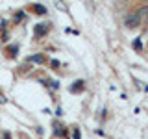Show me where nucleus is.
I'll list each match as a JSON object with an SVG mask.
<instances>
[{
    "label": "nucleus",
    "mask_w": 148,
    "mask_h": 139,
    "mask_svg": "<svg viewBox=\"0 0 148 139\" xmlns=\"http://www.w3.org/2000/svg\"><path fill=\"white\" fill-rule=\"evenodd\" d=\"M141 21L143 19L137 15V13H130V15L124 19V26L126 28H137L139 24H141Z\"/></svg>",
    "instance_id": "nucleus-1"
},
{
    "label": "nucleus",
    "mask_w": 148,
    "mask_h": 139,
    "mask_svg": "<svg viewBox=\"0 0 148 139\" xmlns=\"http://www.w3.org/2000/svg\"><path fill=\"white\" fill-rule=\"evenodd\" d=\"M54 136H56V137H61V139H67L69 132H67V128H65L63 124L54 122Z\"/></svg>",
    "instance_id": "nucleus-2"
},
{
    "label": "nucleus",
    "mask_w": 148,
    "mask_h": 139,
    "mask_svg": "<svg viewBox=\"0 0 148 139\" xmlns=\"http://www.w3.org/2000/svg\"><path fill=\"white\" fill-rule=\"evenodd\" d=\"M26 61H28V63H37V65H41V63L46 61V56H45V54H32V56H28V58H26Z\"/></svg>",
    "instance_id": "nucleus-3"
},
{
    "label": "nucleus",
    "mask_w": 148,
    "mask_h": 139,
    "mask_svg": "<svg viewBox=\"0 0 148 139\" xmlns=\"http://www.w3.org/2000/svg\"><path fill=\"white\" fill-rule=\"evenodd\" d=\"M69 91H71V93H82V91H85V82H83V80H76L71 87H69Z\"/></svg>",
    "instance_id": "nucleus-4"
},
{
    "label": "nucleus",
    "mask_w": 148,
    "mask_h": 139,
    "mask_svg": "<svg viewBox=\"0 0 148 139\" xmlns=\"http://www.w3.org/2000/svg\"><path fill=\"white\" fill-rule=\"evenodd\" d=\"M34 34H35L37 39H39V37H43V35H46V34H48V24H43V22H41V24H37L35 30H34Z\"/></svg>",
    "instance_id": "nucleus-5"
},
{
    "label": "nucleus",
    "mask_w": 148,
    "mask_h": 139,
    "mask_svg": "<svg viewBox=\"0 0 148 139\" xmlns=\"http://www.w3.org/2000/svg\"><path fill=\"white\" fill-rule=\"evenodd\" d=\"M32 9H34V13H37V15H45L46 13V8L43 6V4H34Z\"/></svg>",
    "instance_id": "nucleus-6"
},
{
    "label": "nucleus",
    "mask_w": 148,
    "mask_h": 139,
    "mask_svg": "<svg viewBox=\"0 0 148 139\" xmlns=\"http://www.w3.org/2000/svg\"><path fill=\"white\" fill-rule=\"evenodd\" d=\"M17 50H18V46H17V45H13V46H9V48H8V54H9V58H15V54H17Z\"/></svg>",
    "instance_id": "nucleus-7"
},
{
    "label": "nucleus",
    "mask_w": 148,
    "mask_h": 139,
    "mask_svg": "<svg viewBox=\"0 0 148 139\" xmlns=\"http://www.w3.org/2000/svg\"><path fill=\"white\" fill-rule=\"evenodd\" d=\"M13 21H15V22H22V21H24V11H18L17 15L13 17Z\"/></svg>",
    "instance_id": "nucleus-8"
},
{
    "label": "nucleus",
    "mask_w": 148,
    "mask_h": 139,
    "mask_svg": "<svg viewBox=\"0 0 148 139\" xmlns=\"http://www.w3.org/2000/svg\"><path fill=\"white\" fill-rule=\"evenodd\" d=\"M132 45H133V48H135L137 52H139V50H143V43H141V39H135Z\"/></svg>",
    "instance_id": "nucleus-9"
},
{
    "label": "nucleus",
    "mask_w": 148,
    "mask_h": 139,
    "mask_svg": "<svg viewBox=\"0 0 148 139\" xmlns=\"http://www.w3.org/2000/svg\"><path fill=\"white\" fill-rule=\"evenodd\" d=\"M72 139H82V136H80V128H74V130H72Z\"/></svg>",
    "instance_id": "nucleus-10"
},
{
    "label": "nucleus",
    "mask_w": 148,
    "mask_h": 139,
    "mask_svg": "<svg viewBox=\"0 0 148 139\" xmlns=\"http://www.w3.org/2000/svg\"><path fill=\"white\" fill-rule=\"evenodd\" d=\"M6 102H8V98L2 95V93H0V104H6Z\"/></svg>",
    "instance_id": "nucleus-11"
},
{
    "label": "nucleus",
    "mask_w": 148,
    "mask_h": 139,
    "mask_svg": "<svg viewBox=\"0 0 148 139\" xmlns=\"http://www.w3.org/2000/svg\"><path fill=\"white\" fill-rule=\"evenodd\" d=\"M2 139H11V136H9V132H4V133H2Z\"/></svg>",
    "instance_id": "nucleus-12"
},
{
    "label": "nucleus",
    "mask_w": 148,
    "mask_h": 139,
    "mask_svg": "<svg viewBox=\"0 0 148 139\" xmlns=\"http://www.w3.org/2000/svg\"><path fill=\"white\" fill-rule=\"evenodd\" d=\"M56 115H58V117H61V115H63V111H61V108H58V109H56Z\"/></svg>",
    "instance_id": "nucleus-13"
},
{
    "label": "nucleus",
    "mask_w": 148,
    "mask_h": 139,
    "mask_svg": "<svg viewBox=\"0 0 148 139\" xmlns=\"http://www.w3.org/2000/svg\"><path fill=\"white\" fill-rule=\"evenodd\" d=\"M146 24H148V17H146Z\"/></svg>",
    "instance_id": "nucleus-14"
}]
</instances>
